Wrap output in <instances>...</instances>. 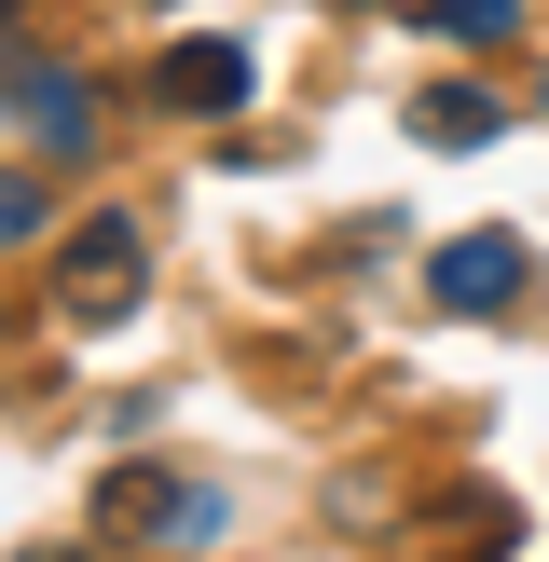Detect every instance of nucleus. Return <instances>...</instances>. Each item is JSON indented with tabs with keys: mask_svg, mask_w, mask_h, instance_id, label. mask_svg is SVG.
<instances>
[{
	"mask_svg": "<svg viewBox=\"0 0 549 562\" xmlns=\"http://www.w3.org/2000/svg\"><path fill=\"white\" fill-rule=\"evenodd\" d=\"M412 137H426V151H481L494 97H481V82H426V97H412Z\"/></svg>",
	"mask_w": 549,
	"mask_h": 562,
	"instance_id": "nucleus-5",
	"label": "nucleus"
},
{
	"mask_svg": "<svg viewBox=\"0 0 549 562\" xmlns=\"http://www.w3.org/2000/svg\"><path fill=\"white\" fill-rule=\"evenodd\" d=\"M55 562H82V549H55Z\"/></svg>",
	"mask_w": 549,
	"mask_h": 562,
	"instance_id": "nucleus-8",
	"label": "nucleus"
},
{
	"mask_svg": "<svg viewBox=\"0 0 549 562\" xmlns=\"http://www.w3.org/2000/svg\"><path fill=\"white\" fill-rule=\"evenodd\" d=\"M14 234H42V192H27V179H0V247H14Z\"/></svg>",
	"mask_w": 549,
	"mask_h": 562,
	"instance_id": "nucleus-7",
	"label": "nucleus"
},
{
	"mask_svg": "<svg viewBox=\"0 0 549 562\" xmlns=\"http://www.w3.org/2000/svg\"><path fill=\"white\" fill-rule=\"evenodd\" d=\"M152 97L165 110H247V42H165Z\"/></svg>",
	"mask_w": 549,
	"mask_h": 562,
	"instance_id": "nucleus-4",
	"label": "nucleus"
},
{
	"mask_svg": "<svg viewBox=\"0 0 549 562\" xmlns=\"http://www.w3.org/2000/svg\"><path fill=\"white\" fill-rule=\"evenodd\" d=\"M412 27H439V42H508L522 0H412Z\"/></svg>",
	"mask_w": 549,
	"mask_h": 562,
	"instance_id": "nucleus-6",
	"label": "nucleus"
},
{
	"mask_svg": "<svg viewBox=\"0 0 549 562\" xmlns=\"http://www.w3.org/2000/svg\"><path fill=\"white\" fill-rule=\"evenodd\" d=\"M0 110H14L42 151H97V97H82L69 69H42V55H0Z\"/></svg>",
	"mask_w": 549,
	"mask_h": 562,
	"instance_id": "nucleus-3",
	"label": "nucleus"
},
{
	"mask_svg": "<svg viewBox=\"0 0 549 562\" xmlns=\"http://www.w3.org/2000/svg\"><path fill=\"white\" fill-rule=\"evenodd\" d=\"M522 274H536L522 234H453L426 261V302H439V316H494V302H522Z\"/></svg>",
	"mask_w": 549,
	"mask_h": 562,
	"instance_id": "nucleus-2",
	"label": "nucleus"
},
{
	"mask_svg": "<svg viewBox=\"0 0 549 562\" xmlns=\"http://www.w3.org/2000/svg\"><path fill=\"white\" fill-rule=\"evenodd\" d=\"M137 289H152V234L137 220H82L55 247V329H124Z\"/></svg>",
	"mask_w": 549,
	"mask_h": 562,
	"instance_id": "nucleus-1",
	"label": "nucleus"
}]
</instances>
